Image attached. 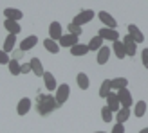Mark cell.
Returning a JSON list of instances; mask_svg holds the SVG:
<instances>
[{
    "mask_svg": "<svg viewBox=\"0 0 148 133\" xmlns=\"http://www.w3.org/2000/svg\"><path fill=\"white\" fill-rule=\"evenodd\" d=\"M108 58H110V47L103 45V47L98 50V56H96V61H98L99 65H105V63L108 61Z\"/></svg>",
    "mask_w": 148,
    "mask_h": 133,
    "instance_id": "cell-18",
    "label": "cell"
},
{
    "mask_svg": "<svg viewBox=\"0 0 148 133\" xmlns=\"http://www.w3.org/2000/svg\"><path fill=\"white\" fill-rule=\"evenodd\" d=\"M101 119H103V122H112L114 121V113L110 112L107 106H103L101 108Z\"/></svg>",
    "mask_w": 148,
    "mask_h": 133,
    "instance_id": "cell-29",
    "label": "cell"
},
{
    "mask_svg": "<svg viewBox=\"0 0 148 133\" xmlns=\"http://www.w3.org/2000/svg\"><path fill=\"white\" fill-rule=\"evenodd\" d=\"M94 133H105V131H94Z\"/></svg>",
    "mask_w": 148,
    "mask_h": 133,
    "instance_id": "cell-38",
    "label": "cell"
},
{
    "mask_svg": "<svg viewBox=\"0 0 148 133\" xmlns=\"http://www.w3.org/2000/svg\"><path fill=\"white\" fill-rule=\"evenodd\" d=\"M128 117H130V108H119V112L116 113V121L123 124L125 121H128Z\"/></svg>",
    "mask_w": 148,
    "mask_h": 133,
    "instance_id": "cell-26",
    "label": "cell"
},
{
    "mask_svg": "<svg viewBox=\"0 0 148 133\" xmlns=\"http://www.w3.org/2000/svg\"><path fill=\"white\" fill-rule=\"evenodd\" d=\"M78 43V36L74 34H62V38L58 40V45L62 47H74Z\"/></svg>",
    "mask_w": 148,
    "mask_h": 133,
    "instance_id": "cell-12",
    "label": "cell"
},
{
    "mask_svg": "<svg viewBox=\"0 0 148 133\" xmlns=\"http://www.w3.org/2000/svg\"><path fill=\"white\" fill-rule=\"evenodd\" d=\"M98 36L103 38V40H108V41H117V40H119V33H117V29H110V27H101Z\"/></svg>",
    "mask_w": 148,
    "mask_h": 133,
    "instance_id": "cell-4",
    "label": "cell"
},
{
    "mask_svg": "<svg viewBox=\"0 0 148 133\" xmlns=\"http://www.w3.org/2000/svg\"><path fill=\"white\" fill-rule=\"evenodd\" d=\"M36 43H38V38H36L34 34H31V36H27V38H24V40L20 41V50H24V52H25V50L33 49Z\"/></svg>",
    "mask_w": 148,
    "mask_h": 133,
    "instance_id": "cell-16",
    "label": "cell"
},
{
    "mask_svg": "<svg viewBox=\"0 0 148 133\" xmlns=\"http://www.w3.org/2000/svg\"><path fill=\"white\" fill-rule=\"evenodd\" d=\"M7 65H9V72L13 74V76H18V74H20V66L22 65L18 63V60H11Z\"/></svg>",
    "mask_w": 148,
    "mask_h": 133,
    "instance_id": "cell-30",
    "label": "cell"
},
{
    "mask_svg": "<svg viewBox=\"0 0 148 133\" xmlns=\"http://www.w3.org/2000/svg\"><path fill=\"white\" fill-rule=\"evenodd\" d=\"M128 34L134 38L136 43H143V41H145V34L141 33V29H139L136 24H130V25H128Z\"/></svg>",
    "mask_w": 148,
    "mask_h": 133,
    "instance_id": "cell-11",
    "label": "cell"
},
{
    "mask_svg": "<svg viewBox=\"0 0 148 133\" xmlns=\"http://www.w3.org/2000/svg\"><path fill=\"white\" fill-rule=\"evenodd\" d=\"M123 45H125V52H127V56H130V58L136 56V52H137V43L134 41V38H132L130 34H127L123 38Z\"/></svg>",
    "mask_w": 148,
    "mask_h": 133,
    "instance_id": "cell-5",
    "label": "cell"
},
{
    "mask_svg": "<svg viewBox=\"0 0 148 133\" xmlns=\"http://www.w3.org/2000/svg\"><path fill=\"white\" fill-rule=\"evenodd\" d=\"M141 60H143V65L148 69V49H143V54H141Z\"/></svg>",
    "mask_w": 148,
    "mask_h": 133,
    "instance_id": "cell-35",
    "label": "cell"
},
{
    "mask_svg": "<svg viewBox=\"0 0 148 133\" xmlns=\"http://www.w3.org/2000/svg\"><path fill=\"white\" fill-rule=\"evenodd\" d=\"M29 110H31V99H29V97H22L20 102H18V106H16V113L18 115H27Z\"/></svg>",
    "mask_w": 148,
    "mask_h": 133,
    "instance_id": "cell-14",
    "label": "cell"
},
{
    "mask_svg": "<svg viewBox=\"0 0 148 133\" xmlns=\"http://www.w3.org/2000/svg\"><path fill=\"white\" fill-rule=\"evenodd\" d=\"M43 83H45V88H47L49 92H56L58 83H56V77H54L51 72H45V74H43Z\"/></svg>",
    "mask_w": 148,
    "mask_h": 133,
    "instance_id": "cell-13",
    "label": "cell"
},
{
    "mask_svg": "<svg viewBox=\"0 0 148 133\" xmlns=\"http://www.w3.org/2000/svg\"><path fill=\"white\" fill-rule=\"evenodd\" d=\"M110 49H114V54L117 60H123V58H127V52H125V45H123V41H112V47Z\"/></svg>",
    "mask_w": 148,
    "mask_h": 133,
    "instance_id": "cell-20",
    "label": "cell"
},
{
    "mask_svg": "<svg viewBox=\"0 0 148 133\" xmlns=\"http://www.w3.org/2000/svg\"><path fill=\"white\" fill-rule=\"evenodd\" d=\"M11 61V58H9V54L7 52H4L2 49H0V65H7Z\"/></svg>",
    "mask_w": 148,
    "mask_h": 133,
    "instance_id": "cell-32",
    "label": "cell"
},
{
    "mask_svg": "<svg viewBox=\"0 0 148 133\" xmlns=\"http://www.w3.org/2000/svg\"><path fill=\"white\" fill-rule=\"evenodd\" d=\"M22 54H24V50H16V49H14L13 50V60H20V58H22Z\"/></svg>",
    "mask_w": 148,
    "mask_h": 133,
    "instance_id": "cell-36",
    "label": "cell"
},
{
    "mask_svg": "<svg viewBox=\"0 0 148 133\" xmlns=\"http://www.w3.org/2000/svg\"><path fill=\"white\" fill-rule=\"evenodd\" d=\"M110 86H112V92L123 90V88L128 86V79L127 77H114V79H110Z\"/></svg>",
    "mask_w": 148,
    "mask_h": 133,
    "instance_id": "cell-15",
    "label": "cell"
},
{
    "mask_svg": "<svg viewBox=\"0 0 148 133\" xmlns=\"http://www.w3.org/2000/svg\"><path fill=\"white\" fill-rule=\"evenodd\" d=\"M69 94H71V86H69L67 83H63V85H60V86L56 88L54 99H56V102H58V106H62V105H65V102H67Z\"/></svg>",
    "mask_w": 148,
    "mask_h": 133,
    "instance_id": "cell-2",
    "label": "cell"
},
{
    "mask_svg": "<svg viewBox=\"0 0 148 133\" xmlns=\"http://www.w3.org/2000/svg\"><path fill=\"white\" fill-rule=\"evenodd\" d=\"M56 108H60V106H58L54 95H51V94H40L38 95V99H36V110H38L40 115H49Z\"/></svg>",
    "mask_w": 148,
    "mask_h": 133,
    "instance_id": "cell-1",
    "label": "cell"
},
{
    "mask_svg": "<svg viewBox=\"0 0 148 133\" xmlns=\"http://www.w3.org/2000/svg\"><path fill=\"white\" fill-rule=\"evenodd\" d=\"M107 108H108L112 113H117V112H119L121 102H119V99H117V94H116V92H110V94L107 95Z\"/></svg>",
    "mask_w": 148,
    "mask_h": 133,
    "instance_id": "cell-6",
    "label": "cell"
},
{
    "mask_svg": "<svg viewBox=\"0 0 148 133\" xmlns=\"http://www.w3.org/2000/svg\"><path fill=\"white\" fill-rule=\"evenodd\" d=\"M29 72H31V65H29V63H22L20 74H29Z\"/></svg>",
    "mask_w": 148,
    "mask_h": 133,
    "instance_id": "cell-34",
    "label": "cell"
},
{
    "mask_svg": "<svg viewBox=\"0 0 148 133\" xmlns=\"http://www.w3.org/2000/svg\"><path fill=\"white\" fill-rule=\"evenodd\" d=\"M110 92H112V86H110V79H105V81L101 83V86H99V97H101V99H103V97L107 99V95H108Z\"/></svg>",
    "mask_w": 148,
    "mask_h": 133,
    "instance_id": "cell-25",
    "label": "cell"
},
{
    "mask_svg": "<svg viewBox=\"0 0 148 133\" xmlns=\"http://www.w3.org/2000/svg\"><path fill=\"white\" fill-rule=\"evenodd\" d=\"M69 34H74V36H79L81 33H83V29H81L79 25H76V24H72V22H71V24H69Z\"/></svg>",
    "mask_w": 148,
    "mask_h": 133,
    "instance_id": "cell-31",
    "label": "cell"
},
{
    "mask_svg": "<svg viewBox=\"0 0 148 133\" xmlns=\"http://www.w3.org/2000/svg\"><path fill=\"white\" fill-rule=\"evenodd\" d=\"M43 47H45L51 54H58V52H60V45H58V41L51 40V38H45V40H43Z\"/></svg>",
    "mask_w": 148,
    "mask_h": 133,
    "instance_id": "cell-23",
    "label": "cell"
},
{
    "mask_svg": "<svg viewBox=\"0 0 148 133\" xmlns=\"http://www.w3.org/2000/svg\"><path fill=\"white\" fill-rule=\"evenodd\" d=\"M4 27H5V31L9 33V34H14V36L22 31L20 24H18V22H14V20H4Z\"/></svg>",
    "mask_w": 148,
    "mask_h": 133,
    "instance_id": "cell-19",
    "label": "cell"
},
{
    "mask_svg": "<svg viewBox=\"0 0 148 133\" xmlns=\"http://www.w3.org/2000/svg\"><path fill=\"white\" fill-rule=\"evenodd\" d=\"M146 113V102L145 101H139V102H136V106H134V115L137 117H143Z\"/></svg>",
    "mask_w": 148,
    "mask_h": 133,
    "instance_id": "cell-27",
    "label": "cell"
},
{
    "mask_svg": "<svg viewBox=\"0 0 148 133\" xmlns=\"http://www.w3.org/2000/svg\"><path fill=\"white\" fill-rule=\"evenodd\" d=\"M76 81H78V86L81 88V90H87V88L90 86V79H88V76L85 72H79L76 76Z\"/></svg>",
    "mask_w": 148,
    "mask_h": 133,
    "instance_id": "cell-24",
    "label": "cell"
},
{
    "mask_svg": "<svg viewBox=\"0 0 148 133\" xmlns=\"http://www.w3.org/2000/svg\"><path fill=\"white\" fill-rule=\"evenodd\" d=\"M96 16V13L92 11V9H83L81 13H78L76 16H74V20H72V24H76V25H85V24H88L92 18Z\"/></svg>",
    "mask_w": 148,
    "mask_h": 133,
    "instance_id": "cell-3",
    "label": "cell"
},
{
    "mask_svg": "<svg viewBox=\"0 0 148 133\" xmlns=\"http://www.w3.org/2000/svg\"><path fill=\"white\" fill-rule=\"evenodd\" d=\"M88 52H90V50H88V45H83V43H76L74 47H71V54L72 56H85Z\"/></svg>",
    "mask_w": 148,
    "mask_h": 133,
    "instance_id": "cell-22",
    "label": "cell"
},
{
    "mask_svg": "<svg viewBox=\"0 0 148 133\" xmlns=\"http://www.w3.org/2000/svg\"><path fill=\"white\" fill-rule=\"evenodd\" d=\"M98 18L103 22V25H105V27H110V29H116L117 27V20L110 13H107V11H99L98 13Z\"/></svg>",
    "mask_w": 148,
    "mask_h": 133,
    "instance_id": "cell-8",
    "label": "cell"
},
{
    "mask_svg": "<svg viewBox=\"0 0 148 133\" xmlns=\"http://www.w3.org/2000/svg\"><path fill=\"white\" fill-rule=\"evenodd\" d=\"M62 24L60 22H51V25H49V38L51 40H54V41H58L62 38Z\"/></svg>",
    "mask_w": 148,
    "mask_h": 133,
    "instance_id": "cell-9",
    "label": "cell"
},
{
    "mask_svg": "<svg viewBox=\"0 0 148 133\" xmlns=\"http://www.w3.org/2000/svg\"><path fill=\"white\" fill-rule=\"evenodd\" d=\"M14 45H16V36L14 34H7V38H5V41H4V52H13L14 50Z\"/></svg>",
    "mask_w": 148,
    "mask_h": 133,
    "instance_id": "cell-21",
    "label": "cell"
},
{
    "mask_svg": "<svg viewBox=\"0 0 148 133\" xmlns=\"http://www.w3.org/2000/svg\"><path fill=\"white\" fill-rule=\"evenodd\" d=\"M117 99L121 102V108H130L132 106V94L128 92V88H123V90H117Z\"/></svg>",
    "mask_w": 148,
    "mask_h": 133,
    "instance_id": "cell-7",
    "label": "cell"
},
{
    "mask_svg": "<svg viewBox=\"0 0 148 133\" xmlns=\"http://www.w3.org/2000/svg\"><path fill=\"white\" fill-rule=\"evenodd\" d=\"M139 133H148V128H143V130L139 131Z\"/></svg>",
    "mask_w": 148,
    "mask_h": 133,
    "instance_id": "cell-37",
    "label": "cell"
},
{
    "mask_svg": "<svg viewBox=\"0 0 148 133\" xmlns=\"http://www.w3.org/2000/svg\"><path fill=\"white\" fill-rule=\"evenodd\" d=\"M4 16H5V20H14V22H18V20H22L24 13H22L20 9H16V7H5V9H4Z\"/></svg>",
    "mask_w": 148,
    "mask_h": 133,
    "instance_id": "cell-10",
    "label": "cell"
},
{
    "mask_svg": "<svg viewBox=\"0 0 148 133\" xmlns=\"http://www.w3.org/2000/svg\"><path fill=\"white\" fill-rule=\"evenodd\" d=\"M101 47H103V38H99V36H94L88 41V50H99Z\"/></svg>",
    "mask_w": 148,
    "mask_h": 133,
    "instance_id": "cell-28",
    "label": "cell"
},
{
    "mask_svg": "<svg viewBox=\"0 0 148 133\" xmlns=\"http://www.w3.org/2000/svg\"><path fill=\"white\" fill-rule=\"evenodd\" d=\"M29 65H31V72H33V74H36V76L43 77V74H45V70H43L42 61L38 60V58H31V61H29Z\"/></svg>",
    "mask_w": 148,
    "mask_h": 133,
    "instance_id": "cell-17",
    "label": "cell"
},
{
    "mask_svg": "<svg viewBox=\"0 0 148 133\" xmlns=\"http://www.w3.org/2000/svg\"><path fill=\"white\" fill-rule=\"evenodd\" d=\"M112 133H125V126L123 124H114V128H112Z\"/></svg>",
    "mask_w": 148,
    "mask_h": 133,
    "instance_id": "cell-33",
    "label": "cell"
}]
</instances>
